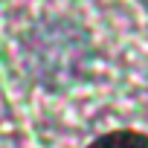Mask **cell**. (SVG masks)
<instances>
[{
	"mask_svg": "<svg viewBox=\"0 0 148 148\" xmlns=\"http://www.w3.org/2000/svg\"><path fill=\"white\" fill-rule=\"evenodd\" d=\"M90 148H148V136L139 131H110L93 139Z\"/></svg>",
	"mask_w": 148,
	"mask_h": 148,
	"instance_id": "1",
	"label": "cell"
}]
</instances>
